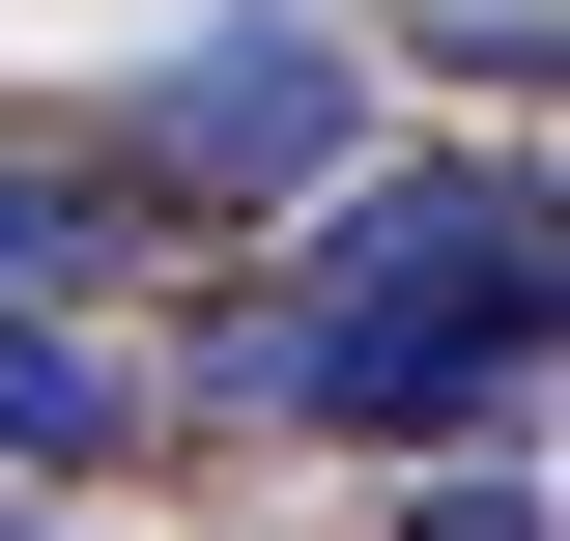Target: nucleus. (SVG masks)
Segmentation results:
<instances>
[{
  "instance_id": "20e7f679",
  "label": "nucleus",
  "mask_w": 570,
  "mask_h": 541,
  "mask_svg": "<svg viewBox=\"0 0 570 541\" xmlns=\"http://www.w3.org/2000/svg\"><path fill=\"white\" fill-rule=\"evenodd\" d=\"M142 257L171 228L86 171V115H0V314H142Z\"/></svg>"
},
{
  "instance_id": "f257e3e1",
  "label": "nucleus",
  "mask_w": 570,
  "mask_h": 541,
  "mask_svg": "<svg viewBox=\"0 0 570 541\" xmlns=\"http://www.w3.org/2000/svg\"><path fill=\"white\" fill-rule=\"evenodd\" d=\"M570 228H542V115L513 142H371L343 200H285L257 285L142 342V400L171 427H314V456H456V427H542V342H570Z\"/></svg>"
},
{
  "instance_id": "f03ea898",
  "label": "nucleus",
  "mask_w": 570,
  "mask_h": 541,
  "mask_svg": "<svg viewBox=\"0 0 570 541\" xmlns=\"http://www.w3.org/2000/svg\"><path fill=\"white\" fill-rule=\"evenodd\" d=\"M86 171H115L142 228H285L371 171V29H314V0H228V29H171V58L86 115Z\"/></svg>"
},
{
  "instance_id": "423d86ee",
  "label": "nucleus",
  "mask_w": 570,
  "mask_h": 541,
  "mask_svg": "<svg viewBox=\"0 0 570 541\" xmlns=\"http://www.w3.org/2000/svg\"><path fill=\"white\" fill-rule=\"evenodd\" d=\"M0 541H58V513H29V484H0Z\"/></svg>"
},
{
  "instance_id": "7ed1b4c3",
  "label": "nucleus",
  "mask_w": 570,
  "mask_h": 541,
  "mask_svg": "<svg viewBox=\"0 0 570 541\" xmlns=\"http://www.w3.org/2000/svg\"><path fill=\"white\" fill-rule=\"evenodd\" d=\"M171 456V400H142V314H0V484L29 513H86V484Z\"/></svg>"
},
{
  "instance_id": "39448f33",
  "label": "nucleus",
  "mask_w": 570,
  "mask_h": 541,
  "mask_svg": "<svg viewBox=\"0 0 570 541\" xmlns=\"http://www.w3.org/2000/svg\"><path fill=\"white\" fill-rule=\"evenodd\" d=\"M400 541H542V427H456V456L400 484Z\"/></svg>"
}]
</instances>
